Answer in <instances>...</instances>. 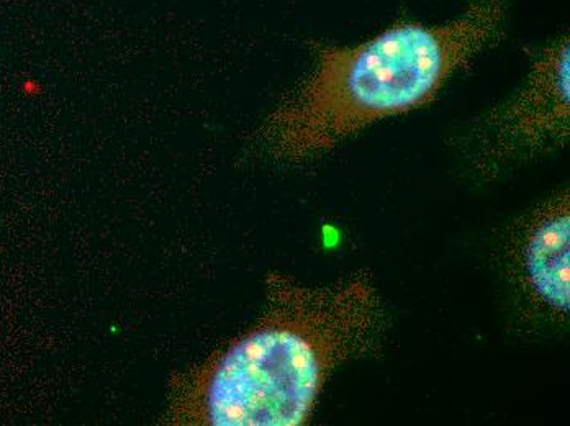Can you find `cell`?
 Masks as SVG:
<instances>
[{"instance_id": "1", "label": "cell", "mask_w": 570, "mask_h": 426, "mask_svg": "<svg viewBox=\"0 0 570 426\" xmlns=\"http://www.w3.org/2000/svg\"><path fill=\"white\" fill-rule=\"evenodd\" d=\"M267 300L255 327L173 380L168 424H307L332 374L372 351L384 330V308L367 275L322 287L273 275Z\"/></svg>"}, {"instance_id": "2", "label": "cell", "mask_w": 570, "mask_h": 426, "mask_svg": "<svg viewBox=\"0 0 570 426\" xmlns=\"http://www.w3.org/2000/svg\"><path fill=\"white\" fill-rule=\"evenodd\" d=\"M503 16L500 0H482L446 26L399 23L360 47L323 48L314 75L267 120L271 151L302 161L377 120L428 106L499 37Z\"/></svg>"}, {"instance_id": "3", "label": "cell", "mask_w": 570, "mask_h": 426, "mask_svg": "<svg viewBox=\"0 0 570 426\" xmlns=\"http://www.w3.org/2000/svg\"><path fill=\"white\" fill-rule=\"evenodd\" d=\"M569 38L552 43L534 65L523 91L482 125L479 168L490 171L512 159L564 145L569 137Z\"/></svg>"}, {"instance_id": "4", "label": "cell", "mask_w": 570, "mask_h": 426, "mask_svg": "<svg viewBox=\"0 0 570 426\" xmlns=\"http://www.w3.org/2000/svg\"><path fill=\"white\" fill-rule=\"evenodd\" d=\"M570 204L561 194L528 218L514 244V273L528 303L552 320L570 307Z\"/></svg>"}]
</instances>
